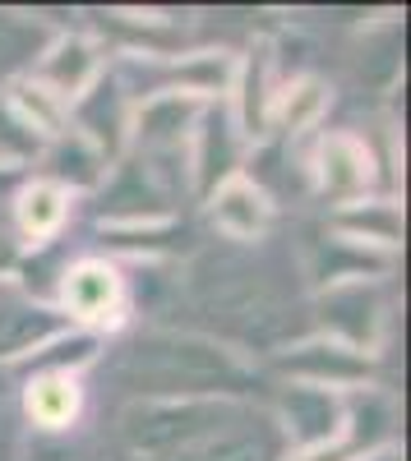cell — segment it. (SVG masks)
<instances>
[{
	"label": "cell",
	"mask_w": 411,
	"mask_h": 461,
	"mask_svg": "<svg viewBox=\"0 0 411 461\" xmlns=\"http://www.w3.org/2000/svg\"><path fill=\"white\" fill-rule=\"evenodd\" d=\"M125 378L162 397H199V393H241L250 383V369L236 351L199 332H143L125 360Z\"/></svg>",
	"instance_id": "obj_1"
},
{
	"label": "cell",
	"mask_w": 411,
	"mask_h": 461,
	"mask_svg": "<svg viewBox=\"0 0 411 461\" xmlns=\"http://www.w3.org/2000/svg\"><path fill=\"white\" fill-rule=\"evenodd\" d=\"M232 420H241V406L227 397H143L125 406L121 438L139 456H180Z\"/></svg>",
	"instance_id": "obj_2"
},
{
	"label": "cell",
	"mask_w": 411,
	"mask_h": 461,
	"mask_svg": "<svg viewBox=\"0 0 411 461\" xmlns=\"http://www.w3.org/2000/svg\"><path fill=\"white\" fill-rule=\"evenodd\" d=\"M319 314H324V328L333 341H342L365 356L379 341V328H384V295L365 282H342L324 295Z\"/></svg>",
	"instance_id": "obj_3"
},
{
	"label": "cell",
	"mask_w": 411,
	"mask_h": 461,
	"mask_svg": "<svg viewBox=\"0 0 411 461\" xmlns=\"http://www.w3.org/2000/svg\"><path fill=\"white\" fill-rule=\"evenodd\" d=\"M282 369L291 378H306L310 388H352V383L370 378V360L361 351H352V346L333 341V337L291 346V351L282 356Z\"/></svg>",
	"instance_id": "obj_4"
},
{
	"label": "cell",
	"mask_w": 411,
	"mask_h": 461,
	"mask_svg": "<svg viewBox=\"0 0 411 461\" xmlns=\"http://www.w3.org/2000/svg\"><path fill=\"white\" fill-rule=\"evenodd\" d=\"M319 189L338 203H361V194L370 189V152L361 139L352 134H328L319 148Z\"/></svg>",
	"instance_id": "obj_5"
},
{
	"label": "cell",
	"mask_w": 411,
	"mask_h": 461,
	"mask_svg": "<svg viewBox=\"0 0 411 461\" xmlns=\"http://www.w3.org/2000/svg\"><path fill=\"white\" fill-rule=\"evenodd\" d=\"M97 47L88 37H60V42L42 56L37 65V88H47L56 102H69V97H84L97 79Z\"/></svg>",
	"instance_id": "obj_6"
},
{
	"label": "cell",
	"mask_w": 411,
	"mask_h": 461,
	"mask_svg": "<svg viewBox=\"0 0 411 461\" xmlns=\"http://www.w3.org/2000/svg\"><path fill=\"white\" fill-rule=\"evenodd\" d=\"M213 221H217V230H227L236 240H254L269 230L273 203H269L264 189L250 185L245 176H227L213 194Z\"/></svg>",
	"instance_id": "obj_7"
},
{
	"label": "cell",
	"mask_w": 411,
	"mask_h": 461,
	"mask_svg": "<svg viewBox=\"0 0 411 461\" xmlns=\"http://www.w3.org/2000/svg\"><path fill=\"white\" fill-rule=\"evenodd\" d=\"M60 328H65L60 314L42 310V304H32L23 295L0 291V360L23 356V351H32V346L51 341Z\"/></svg>",
	"instance_id": "obj_8"
},
{
	"label": "cell",
	"mask_w": 411,
	"mask_h": 461,
	"mask_svg": "<svg viewBox=\"0 0 411 461\" xmlns=\"http://www.w3.org/2000/svg\"><path fill=\"white\" fill-rule=\"evenodd\" d=\"M282 415H287V429L301 438L306 447H315V443H333V434H338V425H342V402L333 397L328 388H291L282 393Z\"/></svg>",
	"instance_id": "obj_9"
},
{
	"label": "cell",
	"mask_w": 411,
	"mask_h": 461,
	"mask_svg": "<svg viewBox=\"0 0 411 461\" xmlns=\"http://www.w3.org/2000/svg\"><path fill=\"white\" fill-rule=\"evenodd\" d=\"M195 115H199V97H190V93H162L153 102H143L134 130H139V139L148 148H180V139L190 134V125H195Z\"/></svg>",
	"instance_id": "obj_10"
},
{
	"label": "cell",
	"mask_w": 411,
	"mask_h": 461,
	"mask_svg": "<svg viewBox=\"0 0 411 461\" xmlns=\"http://www.w3.org/2000/svg\"><path fill=\"white\" fill-rule=\"evenodd\" d=\"M65 304L79 319H106L121 304V277L106 263H79L65 273Z\"/></svg>",
	"instance_id": "obj_11"
},
{
	"label": "cell",
	"mask_w": 411,
	"mask_h": 461,
	"mask_svg": "<svg viewBox=\"0 0 411 461\" xmlns=\"http://www.w3.org/2000/svg\"><path fill=\"white\" fill-rule=\"evenodd\" d=\"M74 411H79V388H74L69 374H47L28 388V415L37 420V425L60 429V425L74 420Z\"/></svg>",
	"instance_id": "obj_12"
},
{
	"label": "cell",
	"mask_w": 411,
	"mask_h": 461,
	"mask_svg": "<svg viewBox=\"0 0 411 461\" xmlns=\"http://www.w3.org/2000/svg\"><path fill=\"white\" fill-rule=\"evenodd\" d=\"M347 425H352V452H365V447H379L384 438H393V406L388 397L379 393H356L347 402Z\"/></svg>",
	"instance_id": "obj_13"
},
{
	"label": "cell",
	"mask_w": 411,
	"mask_h": 461,
	"mask_svg": "<svg viewBox=\"0 0 411 461\" xmlns=\"http://www.w3.org/2000/svg\"><path fill=\"white\" fill-rule=\"evenodd\" d=\"M338 226L347 230V236L365 240V245H397L402 240V212H397V203H347Z\"/></svg>",
	"instance_id": "obj_14"
},
{
	"label": "cell",
	"mask_w": 411,
	"mask_h": 461,
	"mask_svg": "<svg viewBox=\"0 0 411 461\" xmlns=\"http://www.w3.org/2000/svg\"><path fill=\"white\" fill-rule=\"evenodd\" d=\"M65 221V189L56 180H37L19 194V226L28 236H51V230Z\"/></svg>",
	"instance_id": "obj_15"
},
{
	"label": "cell",
	"mask_w": 411,
	"mask_h": 461,
	"mask_svg": "<svg viewBox=\"0 0 411 461\" xmlns=\"http://www.w3.org/2000/svg\"><path fill=\"white\" fill-rule=\"evenodd\" d=\"M180 461H273V447L264 434H241V429H222L204 438L199 447L180 452Z\"/></svg>",
	"instance_id": "obj_16"
},
{
	"label": "cell",
	"mask_w": 411,
	"mask_h": 461,
	"mask_svg": "<svg viewBox=\"0 0 411 461\" xmlns=\"http://www.w3.org/2000/svg\"><path fill=\"white\" fill-rule=\"evenodd\" d=\"M56 167V176L60 180H69V185H93L97 176H102V148H97V139H88V134H69V139H60V148H56V158H51Z\"/></svg>",
	"instance_id": "obj_17"
},
{
	"label": "cell",
	"mask_w": 411,
	"mask_h": 461,
	"mask_svg": "<svg viewBox=\"0 0 411 461\" xmlns=\"http://www.w3.org/2000/svg\"><path fill=\"white\" fill-rule=\"evenodd\" d=\"M269 60L259 51L245 65V84H241V115H245V134H264V115H269Z\"/></svg>",
	"instance_id": "obj_18"
},
{
	"label": "cell",
	"mask_w": 411,
	"mask_h": 461,
	"mask_svg": "<svg viewBox=\"0 0 411 461\" xmlns=\"http://www.w3.org/2000/svg\"><path fill=\"white\" fill-rule=\"evenodd\" d=\"M324 106H328L324 84H319V79H306V84H296V88L282 93L278 115H282V125H287V130H306L310 121H319V111H324Z\"/></svg>",
	"instance_id": "obj_19"
},
{
	"label": "cell",
	"mask_w": 411,
	"mask_h": 461,
	"mask_svg": "<svg viewBox=\"0 0 411 461\" xmlns=\"http://www.w3.org/2000/svg\"><path fill=\"white\" fill-rule=\"evenodd\" d=\"M14 115L28 125V130H47V134H56L60 130V121H65V106L47 93V88H37V84H23L19 88V97H14Z\"/></svg>",
	"instance_id": "obj_20"
},
{
	"label": "cell",
	"mask_w": 411,
	"mask_h": 461,
	"mask_svg": "<svg viewBox=\"0 0 411 461\" xmlns=\"http://www.w3.org/2000/svg\"><path fill=\"white\" fill-rule=\"evenodd\" d=\"M32 148H37L32 130L19 121L14 111H5V106H0V167H14V162L32 158Z\"/></svg>",
	"instance_id": "obj_21"
},
{
	"label": "cell",
	"mask_w": 411,
	"mask_h": 461,
	"mask_svg": "<svg viewBox=\"0 0 411 461\" xmlns=\"http://www.w3.org/2000/svg\"><path fill=\"white\" fill-rule=\"evenodd\" d=\"M356 452L347 447V443H338V438H333V443H315V447H301V452H296L291 461H352Z\"/></svg>",
	"instance_id": "obj_22"
}]
</instances>
